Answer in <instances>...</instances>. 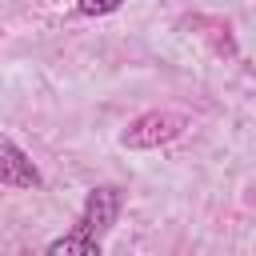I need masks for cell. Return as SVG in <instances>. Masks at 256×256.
Masks as SVG:
<instances>
[{
	"mask_svg": "<svg viewBox=\"0 0 256 256\" xmlns=\"http://www.w3.org/2000/svg\"><path fill=\"white\" fill-rule=\"evenodd\" d=\"M184 128H188V116L184 112L152 108V112H140L136 120H128V128L120 132V144L124 148H136V152H148V148L172 144L176 136H184Z\"/></svg>",
	"mask_w": 256,
	"mask_h": 256,
	"instance_id": "6da1fadb",
	"label": "cell"
},
{
	"mask_svg": "<svg viewBox=\"0 0 256 256\" xmlns=\"http://www.w3.org/2000/svg\"><path fill=\"white\" fill-rule=\"evenodd\" d=\"M120 200H124V196H120L116 184H96V188L84 196V208H80V224H76V232L104 240L108 228H112L116 216H120Z\"/></svg>",
	"mask_w": 256,
	"mask_h": 256,
	"instance_id": "7a4b0ae2",
	"label": "cell"
},
{
	"mask_svg": "<svg viewBox=\"0 0 256 256\" xmlns=\"http://www.w3.org/2000/svg\"><path fill=\"white\" fill-rule=\"evenodd\" d=\"M0 184L4 188H28V192L44 188V176L32 164V156L4 132H0Z\"/></svg>",
	"mask_w": 256,
	"mask_h": 256,
	"instance_id": "3957f363",
	"label": "cell"
},
{
	"mask_svg": "<svg viewBox=\"0 0 256 256\" xmlns=\"http://www.w3.org/2000/svg\"><path fill=\"white\" fill-rule=\"evenodd\" d=\"M100 240L96 236H84V232H68V236H56L52 244H48V256H100Z\"/></svg>",
	"mask_w": 256,
	"mask_h": 256,
	"instance_id": "277c9868",
	"label": "cell"
},
{
	"mask_svg": "<svg viewBox=\"0 0 256 256\" xmlns=\"http://www.w3.org/2000/svg\"><path fill=\"white\" fill-rule=\"evenodd\" d=\"M128 0H76V12L80 16H108L116 8H124Z\"/></svg>",
	"mask_w": 256,
	"mask_h": 256,
	"instance_id": "5b68a950",
	"label": "cell"
}]
</instances>
